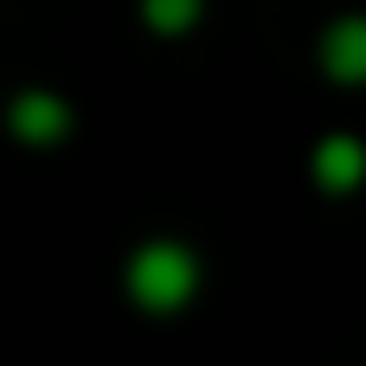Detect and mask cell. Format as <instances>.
Wrapping results in <instances>:
<instances>
[{
    "label": "cell",
    "mask_w": 366,
    "mask_h": 366,
    "mask_svg": "<svg viewBox=\"0 0 366 366\" xmlns=\"http://www.w3.org/2000/svg\"><path fill=\"white\" fill-rule=\"evenodd\" d=\"M302 174H309V187L322 199H360L366 193V135L360 129H322L309 142Z\"/></svg>",
    "instance_id": "3"
},
{
    "label": "cell",
    "mask_w": 366,
    "mask_h": 366,
    "mask_svg": "<svg viewBox=\"0 0 366 366\" xmlns=\"http://www.w3.org/2000/svg\"><path fill=\"white\" fill-rule=\"evenodd\" d=\"M0 135L26 154H51L77 135V103L58 84H13L0 97Z\"/></svg>",
    "instance_id": "2"
},
{
    "label": "cell",
    "mask_w": 366,
    "mask_h": 366,
    "mask_svg": "<svg viewBox=\"0 0 366 366\" xmlns=\"http://www.w3.org/2000/svg\"><path fill=\"white\" fill-rule=\"evenodd\" d=\"M315 77L328 90H366V6H341L315 32Z\"/></svg>",
    "instance_id": "4"
},
{
    "label": "cell",
    "mask_w": 366,
    "mask_h": 366,
    "mask_svg": "<svg viewBox=\"0 0 366 366\" xmlns=\"http://www.w3.org/2000/svg\"><path fill=\"white\" fill-rule=\"evenodd\" d=\"M122 302L142 322H180L206 296V257L180 232H148L122 251Z\"/></svg>",
    "instance_id": "1"
},
{
    "label": "cell",
    "mask_w": 366,
    "mask_h": 366,
    "mask_svg": "<svg viewBox=\"0 0 366 366\" xmlns=\"http://www.w3.org/2000/svg\"><path fill=\"white\" fill-rule=\"evenodd\" d=\"M206 13H212V0H135L142 32H148V39H161V45L193 39V32L206 26Z\"/></svg>",
    "instance_id": "5"
}]
</instances>
